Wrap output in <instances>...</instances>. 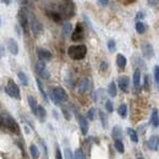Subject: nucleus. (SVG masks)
<instances>
[{
    "mask_svg": "<svg viewBox=\"0 0 159 159\" xmlns=\"http://www.w3.org/2000/svg\"><path fill=\"white\" fill-rule=\"evenodd\" d=\"M0 127H1V129H5V130H9L12 133H16V135L20 133L18 124L9 114H6V113L0 115Z\"/></svg>",
    "mask_w": 159,
    "mask_h": 159,
    "instance_id": "obj_1",
    "label": "nucleus"
},
{
    "mask_svg": "<svg viewBox=\"0 0 159 159\" xmlns=\"http://www.w3.org/2000/svg\"><path fill=\"white\" fill-rule=\"evenodd\" d=\"M68 54L74 60H82L87 54V47L83 44L80 45H71L68 49Z\"/></svg>",
    "mask_w": 159,
    "mask_h": 159,
    "instance_id": "obj_2",
    "label": "nucleus"
},
{
    "mask_svg": "<svg viewBox=\"0 0 159 159\" xmlns=\"http://www.w3.org/2000/svg\"><path fill=\"white\" fill-rule=\"evenodd\" d=\"M59 14L61 15L63 18H71L75 14V4L72 0H63V3L60 4V11Z\"/></svg>",
    "mask_w": 159,
    "mask_h": 159,
    "instance_id": "obj_3",
    "label": "nucleus"
},
{
    "mask_svg": "<svg viewBox=\"0 0 159 159\" xmlns=\"http://www.w3.org/2000/svg\"><path fill=\"white\" fill-rule=\"evenodd\" d=\"M29 21L31 20L28 18V12L26 9H21L18 12V22H20V26L22 27L23 32L25 33H28V28H29Z\"/></svg>",
    "mask_w": 159,
    "mask_h": 159,
    "instance_id": "obj_4",
    "label": "nucleus"
},
{
    "mask_svg": "<svg viewBox=\"0 0 159 159\" xmlns=\"http://www.w3.org/2000/svg\"><path fill=\"white\" fill-rule=\"evenodd\" d=\"M6 92L10 97H12V98H16V99H20L21 98V94H20V89L17 85L12 80H9L8 82V86H6Z\"/></svg>",
    "mask_w": 159,
    "mask_h": 159,
    "instance_id": "obj_5",
    "label": "nucleus"
},
{
    "mask_svg": "<svg viewBox=\"0 0 159 159\" xmlns=\"http://www.w3.org/2000/svg\"><path fill=\"white\" fill-rule=\"evenodd\" d=\"M35 72H37L38 76H40L42 78H49L50 77V74L49 71L45 68V63L44 61H37L35 63Z\"/></svg>",
    "mask_w": 159,
    "mask_h": 159,
    "instance_id": "obj_6",
    "label": "nucleus"
},
{
    "mask_svg": "<svg viewBox=\"0 0 159 159\" xmlns=\"http://www.w3.org/2000/svg\"><path fill=\"white\" fill-rule=\"evenodd\" d=\"M29 27H31V31H32V33H33L34 35H39V34L43 33V25L40 23L38 20H35L34 17L31 18Z\"/></svg>",
    "mask_w": 159,
    "mask_h": 159,
    "instance_id": "obj_7",
    "label": "nucleus"
},
{
    "mask_svg": "<svg viewBox=\"0 0 159 159\" xmlns=\"http://www.w3.org/2000/svg\"><path fill=\"white\" fill-rule=\"evenodd\" d=\"M52 93L56 97V99H58L60 103L68 100V93L65 92L63 87H54V88H52Z\"/></svg>",
    "mask_w": 159,
    "mask_h": 159,
    "instance_id": "obj_8",
    "label": "nucleus"
},
{
    "mask_svg": "<svg viewBox=\"0 0 159 159\" xmlns=\"http://www.w3.org/2000/svg\"><path fill=\"white\" fill-rule=\"evenodd\" d=\"M85 37L83 34V27H82L81 23H77L76 25V27L74 29L72 34H71V39L74 40V42H80V40H82Z\"/></svg>",
    "mask_w": 159,
    "mask_h": 159,
    "instance_id": "obj_9",
    "label": "nucleus"
},
{
    "mask_svg": "<svg viewBox=\"0 0 159 159\" xmlns=\"http://www.w3.org/2000/svg\"><path fill=\"white\" fill-rule=\"evenodd\" d=\"M91 88V80L89 78H82L80 82H78V86H77V91H78V93L81 94H83L86 93V92H88Z\"/></svg>",
    "mask_w": 159,
    "mask_h": 159,
    "instance_id": "obj_10",
    "label": "nucleus"
},
{
    "mask_svg": "<svg viewBox=\"0 0 159 159\" xmlns=\"http://www.w3.org/2000/svg\"><path fill=\"white\" fill-rule=\"evenodd\" d=\"M141 49H142V54H143V56H145L146 59L153 58V55H154V52H153V47H152L149 43H147V42L142 43Z\"/></svg>",
    "mask_w": 159,
    "mask_h": 159,
    "instance_id": "obj_11",
    "label": "nucleus"
},
{
    "mask_svg": "<svg viewBox=\"0 0 159 159\" xmlns=\"http://www.w3.org/2000/svg\"><path fill=\"white\" fill-rule=\"evenodd\" d=\"M37 55H38L39 60H40V61H44V63H45V61L52 60V58H53V55H52V53H50L49 50L42 49V48L37 49Z\"/></svg>",
    "mask_w": 159,
    "mask_h": 159,
    "instance_id": "obj_12",
    "label": "nucleus"
},
{
    "mask_svg": "<svg viewBox=\"0 0 159 159\" xmlns=\"http://www.w3.org/2000/svg\"><path fill=\"white\" fill-rule=\"evenodd\" d=\"M117 85H119L120 89L122 92H129V86H130V78L127 76H120L117 80Z\"/></svg>",
    "mask_w": 159,
    "mask_h": 159,
    "instance_id": "obj_13",
    "label": "nucleus"
},
{
    "mask_svg": "<svg viewBox=\"0 0 159 159\" xmlns=\"http://www.w3.org/2000/svg\"><path fill=\"white\" fill-rule=\"evenodd\" d=\"M8 48H9V52L11 53L12 55H17L18 54V45L17 42L12 38H10L8 40Z\"/></svg>",
    "mask_w": 159,
    "mask_h": 159,
    "instance_id": "obj_14",
    "label": "nucleus"
},
{
    "mask_svg": "<svg viewBox=\"0 0 159 159\" xmlns=\"http://www.w3.org/2000/svg\"><path fill=\"white\" fill-rule=\"evenodd\" d=\"M77 117H78V124H80V129H81L82 135H87V132H88V121L81 115H78Z\"/></svg>",
    "mask_w": 159,
    "mask_h": 159,
    "instance_id": "obj_15",
    "label": "nucleus"
},
{
    "mask_svg": "<svg viewBox=\"0 0 159 159\" xmlns=\"http://www.w3.org/2000/svg\"><path fill=\"white\" fill-rule=\"evenodd\" d=\"M148 147L152 151H157L159 148V137L158 136H151L148 140Z\"/></svg>",
    "mask_w": 159,
    "mask_h": 159,
    "instance_id": "obj_16",
    "label": "nucleus"
},
{
    "mask_svg": "<svg viewBox=\"0 0 159 159\" xmlns=\"http://www.w3.org/2000/svg\"><path fill=\"white\" fill-rule=\"evenodd\" d=\"M151 125H152L153 127H158V126H159V114H158V109H156V108L152 110Z\"/></svg>",
    "mask_w": 159,
    "mask_h": 159,
    "instance_id": "obj_17",
    "label": "nucleus"
},
{
    "mask_svg": "<svg viewBox=\"0 0 159 159\" xmlns=\"http://www.w3.org/2000/svg\"><path fill=\"white\" fill-rule=\"evenodd\" d=\"M28 104H29V108H31V110H32L33 114L37 115V110H38V104H37V100H35L34 97L32 96H28Z\"/></svg>",
    "mask_w": 159,
    "mask_h": 159,
    "instance_id": "obj_18",
    "label": "nucleus"
},
{
    "mask_svg": "<svg viewBox=\"0 0 159 159\" xmlns=\"http://www.w3.org/2000/svg\"><path fill=\"white\" fill-rule=\"evenodd\" d=\"M126 64H127V60L125 56L122 54H117L116 55V65L119 66V69H125Z\"/></svg>",
    "mask_w": 159,
    "mask_h": 159,
    "instance_id": "obj_19",
    "label": "nucleus"
},
{
    "mask_svg": "<svg viewBox=\"0 0 159 159\" xmlns=\"http://www.w3.org/2000/svg\"><path fill=\"white\" fill-rule=\"evenodd\" d=\"M133 86L136 87V88H140L141 86V71L140 70H135V72H133Z\"/></svg>",
    "mask_w": 159,
    "mask_h": 159,
    "instance_id": "obj_20",
    "label": "nucleus"
},
{
    "mask_svg": "<svg viewBox=\"0 0 159 159\" xmlns=\"http://www.w3.org/2000/svg\"><path fill=\"white\" fill-rule=\"evenodd\" d=\"M72 25H71L70 22H65L63 25V34L65 35V37H69L70 34H72Z\"/></svg>",
    "mask_w": 159,
    "mask_h": 159,
    "instance_id": "obj_21",
    "label": "nucleus"
},
{
    "mask_svg": "<svg viewBox=\"0 0 159 159\" xmlns=\"http://www.w3.org/2000/svg\"><path fill=\"white\" fill-rule=\"evenodd\" d=\"M108 94L110 97H115L117 94V89H116V83L114 81L110 82L109 86H108Z\"/></svg>",
    "mask_w": 159,
    "mask_h": 159,
    "instance_id": "obj_22",
    "label": "nucleus"
},
{
    "mask_svg": "<svg viewBox=\"0 0 159 159\" xmlns=\"http://www.w3.org/2000/svg\"><path fill=\"white\" fill-rule=\"evenodd\" d=\"M113 138L114 140H121L122 138V130L120 126H114V129H113Z\"/></svg>",
    "mask_w": 159,
    "mask_h": 159,
    "instance_id": "obj_23",
    "label": "nucleus"
},
{
    "mask_svg": "<svg viewBox=\"0 0 159 159\" xmlns=\"http://www.w3.org/2000/svg\"><path fill=\"white\" fill-rule=\"evenodd\" d=\"M35 82H37L38 89H39V92H40V94L43 96L44 100H45V102H48V94H47V92L44 91V88H43V85H42V82H40V80H39V78H37V80H35Z\"/></svg>",
    "mask_w": 159,
    "mask_h": 159,
    "instance_id": "obj_24",
    "label": "nucleus"
},
{
    "mask_svg": "<svg viewBox=\"0 0 159 159\" xmlns=\"http://www.w3.org/2000/svg\"><path fill=\"white\" fill-rule=\"evenodd\" d=\"M117 113H119V115L122 117V119H125V117L127 116V105L121 104L119 108H117Z\"/></svg>",
    "mask_w": 159,
    "mask_h": 159,
    "instance_id": "obj_25",
    "label": "nucleus"
},
{
    "mask_svg": "<svg viewBox=\"0 0 159 159\" xmlns=\"http://www.w3.org/2000/svg\"><path fill=\"white\" fill-rule=\"evenodd\" d=\"M45 115H47V113H45V109L42 106V105H38V110H37V116L40 121H44L45 119Z\"/></svg>",
    "mask_w": 159,
    "mask_h": 159,
    "instance_id": "obj_26",
    "label": "nucleus"
},
{
    "mask_svg": "<svg viewBox=\"0 0 159 159\" xmlns=\"http://www.w3.org/2000/svg\"><path fill=\"white\" fill-rule=\"evenodd\" d=\"M29 152H31V157H32L33 159H38L39 158V151H38L37 146H34V145L31 146L29 147Z\"/></svg>",
    "mask_w": 159,
    "mask_h": 159,
    "instance_id": "obj_27",
    "label": "nucleus"
},
{
    "mask_svg": "<svg viewBox=\"0 0 159 159\" xmlns=\"http://www.w3.org/2000/svg\"><path fill=\"white\" fill-rule=\"evenodd\" d=\"M114 146H115L116 151L119 152V153H124V151H125V147H124V143H122V141H121V140H115V142H114Z\"/></svg>",
    "mask_w": 159,
    "mask_h": 159,
    "instance_id": "obj_28",
    "label": "nucleus"
},
{
    "mask_svg": "<svg viewBox=\"0 0 159 159\" xmlns=\"http://www.w3.org/2000/svg\"><path fill=\"white\" fill-rule=\"evenodd\" d=\"M127 133H129V136L131 138V141L132 142H135L137 143L138 142V136H137V132L135 130H132V129H127Z\"/></svg>",
    "mask_w": 159,
    "mask_h": 159,
    "instance_id": "obj_29",
    "label": "nucleus"
},
{
    "mask_svg": "<svg viewBox=\"0 0 159 159\" xmlns=\"http://www.w3.org/2000/svg\"><path fill=\"white\" fill-rule=\"evenodd\" d=\"M92 97H93V100H94V102H99V99L104 97V91H103V89H98V91H96Z\"/></svg>",
    "mask_w": 159,
    "mask_h": 159,
    "instance_id": "obj_30",
    "label": "nucleus"
},
{
    "mask_svg": "<svg viewBox=\"0 0 159 159\" xmlns=\"http://www.w3.org/2000/svg\"><path fill=\"white\" fill-rule=\"evenodd\" d=\"M136 31H137V33H140V34H143V33H145V31H146L145 23L138 21V22L136 23Z\"/></svg>",
    "mask_w": 159,
    "mask_h": 159,
    "instance_id": "obj_31",
    "label": "nucleus"
},
{
    "mask_svg": "<svg viewBox=\"0 0 159 159\" xmlns=\"http://www.w3.org/2000/svg\"><path fill=\"white\" fill-rule=\"evenodd\" d=\"M48 15H49V17L52 18V20H54L55 22H60L61 18H63L59 12H48Z\"/></svg>",
    "mask_w": 159,
    "mask_h": 159,
    "instance_id": "obj_32",
    "label": "nucleus"
},
{
    "mask_svg": "<svg viewBox=\"0 0 159 159\" xmlns=\"http://www.w3.org/2000/svg\"><path fill=\"white\" fill-rule=\"evenodd\" d=\"M17 76H18V78H20V81H21V83H22L23 86H27V85H28V78H27L26 74H23V72H18Z\"/></svg>",
    "mask_w": 159,
    "mask_h": 159,
    "instance_id": "obj_33",
    "label": "nucleus"
},
{
    "mask_svg": "<svg viewBox=\"0 0 159 159\" xmlns=\"http://www.w3.org/2000/svg\"><path fill=\"white\" fill-rule=\"evenodd\" d=\"M99 117H100V121H102V125H103L104 129H106V126H108V117L106 115L104 114L103 111H99Z\"/></svg>",
    "mask_w": 159,
    "mask_h": 159,
    "instance_id": "obj_34",
    "label": "nucleus"
},
{
    "mask_svg": "<svg viewBox=\"0 0 159 159\" xmlns=\"http://www.w3.org/2000/svg\"><path fill=\"white\" fill-rule=\"evenodd\" d=\"M96 113H97V110L94 109V108H92V109H89L88 113H87V117H88L89 120L93 121L96 119Z\"/></svg>",
    "mask_w": 159,
    "mask_h": 159,
    "instance_id": "obj_35",
    "label": "nucleus"
},
{
    "mask_svg": "<svg viewBox=\"0 0 159 159\" xmlns=\"http://www.w3.org/2000/svg\"><path fill=\"white\" fill-rule=\"evenodd\" d=\"M108 49H109V52H111V53H114L115 52V49H116V44H115V42L113 39H110L109 42H108Z\"/></svg>",
    "mask_w": 159,
    "mask_h": 159,
    "instance_id": "obj_36",
    "label": "nucleus"
},
{
    "mask_svg": "<svg viewBox=\"0 0 159 159\" xmlns=\"http://www.w3.org/2000/svg\"><path fill=\"white\" fill-rule=\"evenodd\" d=\"M154 72H153V76H154V81L156 83L159 85V66H154Z\"/></svg>",
    "mask_w": 159,
    "mask_h": 159,
    "instance_id": "obj_37",
    "label": "nucleus"
},
{
    "mask_svg": "<svg viewBox=\"0 0 159 159\" xmlns=\"http://www.w3.org/2000/svg\"><path fill=\"white\" fill-rule=\"evenodd\" d=\"M75 159H86L85 153L82 152L81 149H76L75 151Z\"/></svg>",
    "mask_w": 159,
    "mask_h": 159,
    "instance_id": "obj_38",
    "label": "nucleus"
},
{
    "mask_svg": "<svg viewBox=\"0 0 159 159\" xmlns=\"http://www.w3.org/2000/svg\"><path fill=\"white\" fill-rule=\"evenodd\" d=\"M151 88V78H149V76L146 75L145 76V89L146 91H149Z\"/></svg>",
    "mask_w": 159,
    "mask_h": 159,
    "instance_id": "obj_39",
    "label": "nucleus"
},
{
    "mask_svg": "<svg viewBox=\"0 0 159 159\" xmlns=\"http://www.w3.org/2000/svg\"><path fill=\"white\" fill-rule=\"evenodd\" d=\"M64 153H65V159H75L74 153L71 152V149H69V148H66Z\"/></svg>",
    "mask_w": 159,
    "mask_h": 159,
    "instance_id": "obj_40",
    "label": "nucleus"
},
{
    "mask_svg": "<svg viewBox=\"0 0 159 159\" xmlns=\"http://www.w3.org/2000/svg\"><path fill=\"white\" fill-rule=\"evenodd\" d=\"M105 109H106L108 113H113V110H114V106H113V103L110 100L105 102Z\"/></svg>",
    "mask_w": 159,
    "mask_h": 159,
    "instance_id": "obj_41",
    "label": "nucleus"
},
{
    "mask_svg": "<svg viewBox=\"0 0 159 159\" xmlns=\"http://www.w3.org/2000/svg\"><path fill=\"white\" fill-rule=\"evenodd\" d=\"M55 159H63V156H61V152L59 148H56V152H55Z\"/></svg>",
    "mask_w": 159,
    "mask_h": 159,
    "instance_id": "obj_42",
    "label": "nucleus"
},
{
    "mask_svg": "<svg viewBox=\"0 0 159 159\" xmlns=\"http://www.w3.org/2000/svg\"><path fill=\"white\" fill-rule=\"evenodd\" d=\"M63 114H64V116H65V117H66V119H68V120H70V119H71V116H70V114H69L68 109H65V108L63 109Z\"/></svg>",
    "mask_w": 159,
    "mask_h": 159,
    "instance_id": "obj_43",
    "label": "nucleus"
},
{
    "mask_svg": "<svg viewBox=\"0 0 159 159\" xmlns=\"http://www.w3.org/2000/svg\"><path fill=\"white\" fill-rule=\"evenodd\" d=\"M98 4L102 5V6H105V5L109 4V0H98Z\"/></svg>",
    "mask_w": 159,
    "mask_h": 159,
    "instance_id": "obj_44",
    "label": "nucleus"
},
{
    "mask_svg": "<svg viewBox=\"0 0 159 159\" xmlns=\"http://www.w3.org/2000/svg\"><path fill=\"white\" fill-rule=\"evenodd\" d=\"M106 69H108V65H106L105 61H103V63L100 64V71H105Z\"/></svg>",
    "mask_w": 159,
    "mask_h": 159,
    "instance_id": "obj_45",
    "label": "nucleus"
},
{
    "mask_svg": "<svg viewBox=\"0 0 159 159\" xmlns=\"http://www.w3.org/2000/svg\"><path fill=\"white\" fill-rule=\"evenodd\" d=\"M149 5H158L159 4V0H148Z\"/></svg>",
    "mask_w": 159,
    "mask_h": 159,
    "instance_id": "obj_46",
    "label": "nucleus"
},
{
    "mask_svg": "<svg viewBox=\"0 0 159 159\" xmlns=\"http://www.w3.org/2000/svg\"><path fill=\"white\" fill-rule=\"evenodd\" d=\"M137 20H141V18H145V14H143V12H138L137 14Z\"/></svg>",
    "mask_w": 159,
    "mask_h": 159,
    "instance_id": "obj_47",
    "label": "nucleus"
},
{
    "mask_svg": "<svg viewBox=\"0 0 159 159\" xmlns=\"http://www.w3.org/2000/svg\"><path fill=\"white\" fill-rule=\"evenodd\" d=\"M20 4H22V5H28L29 4V0H18Z\"/></svg>",
    "mask_w": 159,
    "mask_h": 159,
    "instance_id": "obj_48",
    "label": "nucleus"
},
{
    "mask_svg": "<svg viewBox=\"0 0 159 159\" xmlns=\"http://www.w3.org/2000/svg\"><path fill=\"white\" fill-rule=\"evenodd\" d=\"M4 53H5V49H4L3 45H0V58L4 55Z\"/></svg>",
    "mask_w": 159,
    "mask_h": 159,
    "instance_id": "obj_49",
    "label": "nucleus"
},
{
    "mask_svg": "<svg viewBox=\"0 0 159 159\" xmlns=\"http://www.w3.org/2000/svg\"><path fill=\"white\" fill-rule=\"evenodd\" d=\"M3 3H4L5 5H9L10 3H11V0H3Z\"/></svg>",
    "mask_w": 159,
    "mask_h": 159,
    "instance_id": "obj_50",
    "label": "nucleus"
},
{
    "mask_svg": "<svg viewBox=\"0 0 159 159\" xmlns=\"http://www.w3.org/2000/svg\"><path fill=\"white\" fill-rule=\"evenodd\" d=\"M137 159H145V158H143V157H137Z\"/></svg>",
    "mask_w": 159,
    "mask_h": 159,
    "instance_id": "obj_51",
    "label": "nucleus"
},
{
    "mask_svg": "<svg viewBox=\"0 0 159 159\" xmlns=\"http://www.w3.org/2000/svg\"><path fill=\"white\" fill-rule=\"evenodd\" d=\"M0 25H1V18H0Z\"/></svg>",
    "mask_w": 159,
    "mask_h": 159,
    "instance_id": "obj_52",
    "label": "nucleus"
}]
</instances>
